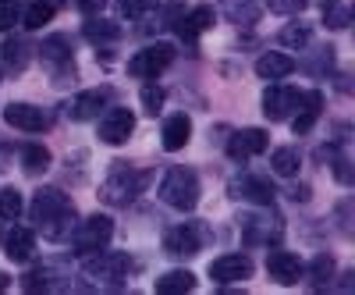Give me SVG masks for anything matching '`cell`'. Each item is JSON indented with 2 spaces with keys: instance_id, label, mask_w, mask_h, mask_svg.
<instances>
[{
  "instance_id": "cell-1",
  "label": "cell",
  "mask_w": 355,
  "mask_h": 295,
  "mask_svg": "<svg viewBox=\"0 0 355 295\" xmlns=\"http://www.w3.org/2000/svg\"><path fill=\"white\" fill-rule=\"evenodd\" d=\"M33 221L43 228L46 239L61 242L75 231V206L61 189H40L33 196Z\"/></svg>"
},
{
  "instance_id": "cell-2",
  "label": "cell",
  "mask_w": 355,
  "mask_h": 295,
  "mask_svg": "<svg viewBox=\"0 0 355 295\" xmlns=\"http://www.w3.org/2000/svg\"><path fill=\"white\" fill-rule=\"evenodd\" d=\"M146 182H150L146 171H135L128 164H114L110 174H107V182L100 185V199L110 203V206H128L146 189Z\"/></svg>"
},
{
  "instance_id": "cell-3",
  "label": "cell",
  "mask_w": 355,
  "mask_h": 295,
  "mask_svg": "<svg viewBox=\"0 0 355 295\" xmlns=\"http://www.w3.org/2000/svg\"><path fill=\"white\" fill-rule=\"evenodd\" d=\"M160 199L174 210H192L199 203V174L192 167H171L164 174V185H160Z\"/></svg>"
},
{
  "instance_id": "cell-4",
  "label": "cell",
  "mask_w": 355,
  "mask_h": 295,
  "mask_svg": "<svg viewBox=\"0 0 355 295\" xmlns=\"http://www.w3.org/2000/svg\"><path fill=\"white\" fill-rule=\"evenodd\" d=\"M206 239H210L206 224H202V221H189V224H178V228L167 231L164 249H167V256H174V260H189V256H196V253L206 246Z\"/></svg>"
},
{
  "instance_id": "cell-5",
  "label": "cell",
  "mask_w": 355,
  "mask_h": 295,
  "mask_svg": "<svg viewBox=\"0 0 355 295\" xmlns=\"http://www.w3.org/2000/svg\"><path fill=\"white\" fill-rule=\"evenodd\" d=\"M110 235H114V221L107 214H93L78 224V231L71 235V246H75L78 256H93L110 242Z\"/></svg>"
},
{
  "instance_id": "cell-6",
  "label": "cell",
  "mask_w": 355,
  "mask_h": 295,
  "mask_svg": "<svg viewBox=\"0 0 355 295\" xmlns=\"http://www.w3.org/2000/svg\"><path fill=\"white\" fill-rule=\"evenodd\" d=\"M242 235H245L249 246H270V242H281L284 224H281L277 214H270L266 206H259V210L242 217Z\"/></svg>"
},
{
  "instance_id": "cell-7",
  "label": "cell",
  "mask_w": 355,
  "mask_h": 295,
  "mask_svg": "<svg viewBox=\"0 0 355 295\" xmlns=\"http://www.w3.org/2000/svg\"><path fill=\"white\" fill-rule=\"evenodd\" d=\"M85 274L100 281V285H125V278L132 274V256L128 253H107V256H96L85 263Z\"/></svg>"
},
{
  "instance_id": "cell-8",
  "label": "cell",
  "mask_w": 355,
  "mask_h": 295,
  "mask_svg": "<svg viewBox=\"0 0 355 295\" xmlns=\"http://www.w3.org/2000/svg\"><path fill=\"white\" fill-rule=\"evenodd\" d=\"M174 61V47L171 43H153V47H146L139 50L132 61H128V71L135 78H157L160 71H167Z\"/></svg>"
},
{
  "instance_id": "cell-9",
  "label": "cell",
  "mask_w": 355,
  "mask_h": 295,
  "mask_svg": "<svg viewBox=\"0 0 355 295\" xmlns=\"http://www.w3.org/2000/svg\"><path fill=\"white\" fill-rule=\"evenodd\" d=\"M231 199H242V203H256V206H270L274 203V189L270 182H263L259 174H239L231 185H227Z\"/></svg>"
},
{
  "instance_id": "cell-10",
  "label": "cell",
  "mask_w": 355,
  "mask_h": 295,
  "mask_svg": "<svg viewBox=\"0 0 355 295\" xmlns=\"http://www.w3.org/2000/svg\"><path fill=\"white\" fill-rule=\"evenodd\" d=\"M4 121L18 132H46L50 128V114L33 107V103H8L4 107Z\"/></svg>"
},
{
  "instance_id": "cell-11",
  "label": "cell",
  "mask_w": 355,
  "mask_h": 295,
  "mask_svg": "<svg viewBox=\"0 0 355 295\" xmlns=\"http://www.w3.org/2000/svg\"><path fill=\"white\" fill-rule=\"evenodd\" d=\"M266 146H270V135H266L263 128H242V132H234L227 139V157L231 160H249V157L263 153Z\"/></svg>"
},
{
  "instance_id": "cell-12",
  "label": "cell",
  "mask_w": 355,
  "mask_h": 295,
  "mask_svg": "<svg viewBox=\"0 0 355 295\" xmlns=\"http://www.w3.org/2000/svg\"><path fill=\"white\" fill-rule=\"evenodd\" d=\"M249 274H252V263H249V256H242V253H227V256H220V260L210 263V278H214L217 285L245 281Z\"/></svg>"
},
{
  "instance_id": "cell-13",
  "label": "cell",
  "mask_w": 355,
  "mask_h": 295,
  "mask_svg": "<svg viewBox=\"0 0 355 295\" xmlns=\"http://www.w3.org/2000/svg\"><path fill=\"white\" fill-rule=\"evenodd\" d=\"M132 128H135V114L125 110V107H114L103 121H100V139L110 142V146H121V142L132 135Z\"/></svg>"
},
{
  "instance_id": "cell-14",
  "label": "cell",
  "mask_w": 355,
  "mask_h": 295,
  "mask_svg": "<svg viewBox=\"0 0 355 295\" xmlns=\"http://www.w3.org/2000/svg\"><path fill=\"white\" fill-rule=\"evenodd\" d=\"M110 90L103 85V90H85V93H78L71 103H68V114L75 117V121H93V117H100V110L110 103Z\"/></svg>"
},
{
  "instance_id": "cell-15",
  "label": "cell",
  "mask_w": 355,
  "mask_h": 295,
  "mask_svg": "<svg viewBox=\"0 0 355 295\" xmlns=\"http://www.w3.org/2000/svg\"><path fill=\"white\" fill-rule=\"evenodd\" d=\"M299 90H291V85H274V90L263 93V114L270 117V121H281V117H288L295 110V103H299Z\"/></svg>"
},
{
  "instance_id": "cell-16",
  "label": "cell",
  "mask_w": 355,
  "mask_h": 295,
  "mask_svg": "<svg viewBox=\"0 0 355 295\" xmlns=\"http://www.w3.org/2000/svg\"><path fill=\"white\" fill-rule=\"evenodd\" d=\"M266 274H270V281H277V285H295L306 274V267H302V260L295 253H270V260H266Z\"/></svg>"
},
{
  "instance_id": "cell-17",
  "label": "cell",
  "mask_w": 355,
  "mask_h": 295,
  "mask_svg": "<svg viewBox=\"0 0 355 295\" xmlns=\"http://www.w3.org/2000/svg\"><path fill=\"white\" fill-rule=\"evenodd\" d=\"M323 114V96L320 93H302L299 96V103H295V121H291V128H295V135H306V132H313V125H316V117Z\"/></svg>"
},
{
  "instance_id": "cell-18",
  "label": "cell",
  "mask_w": 355,
  "mask_h": 295,
  "mask_svg": "<svg viewBox=\"0 0 355 295\" xmlns=\"http://www.w3.org/2000/svg\"><path fill=\"white\" fill-rule=\"evenodd\" d=\"M40 57H43V65L50 68V71H61V68H71V40L68 36H50V40H43V50H40Z\"/></svg>"
},
{
  "instance_id": "cell-19",
  "label": "cell",
  "mask_w": 355,
  "mask_h": 295,
  "mask_svg": "<svg viewBox=\"0 0 355 295\" xmlns=\"http://www.w3.org/2000/svg\"><path fill=\"white\" fill-rule=\"evenodd\" d=\"M210 25H214V8H192V11H185L182 18L174 22V33L182 36V40H196Z\"/></svg>"
},
{
  "instance_id": "cell-20",
  "label": "cell",
  "mask_w": 355,
  "mask_h": 295,
  "mask_svg": "<svg viewBox=\"0 0 355 295\" xmlns=\"http://www.w3.org/2000/svg\"><path fill=\"white\" fill-rule=\"evenodd\" d=\"M4 249H8V256H11L15 263H28V260L36 256V235L28 231V228H11Z\"/></svg>"
},
{
  "instance_id": "cell-21",
  "label": "cell",
  "mask_w": 355,
  "mask_h": 295,
  "mask_svg": "<svg viewBox=\"0 0 355 295\" xmlns=\"http://www.w3.org/2000/svg\"><path fill=\"white\" fill-rule=\"evenodd\" d=\"M295 71V61H291V57L288 53H277V50H270V53H263L259 57V61H256V75L259 78H288Z\"/></svg>"
},
{
  "instance_id": "cell-22",
  "label": "cell",
  "mask_w": 355,
  "mask_h": 295,
  "mask_svg": "<svg viewBox=\"0 0 355 295\" xmlns=\"http://www.w3.org/2000/svg\"><path fill=\"white\" fill-rule=\"evenodd\" d=\"M192 139V121L185 114H174L164 121V150H182V146Z\"/></svg>"
},
{
  "instance_id": "cell-23",
  "label": "cell",
  "mask_w": 355,
  "mask_h": 295,
  "mask_svg": "<svg viewBox=\"0 0 355 295\" xmlns=\"http://www.w3.org/2000/svg\"><path fill=\"white\" fill-rule=\"evenodd\" d=\"M224 15L234 25H256L263 11H259L256 0H224Z\"/></svg>"
},
{
  "instance_id": "cell-24",
  "label": "cell",
  "mask_w": 355,
  "mask_h": 295,
  "mask_svg": "<svg viewBox=\"0 0 355 295\" xmlns=\"http://www.w3.org/2000/svg\"><path fill=\"white\" fill-rule=\"evenodd\" d=\"M82 33L93 43H114L117 36H121V28H117V22H107V18H89L82 25Z\"/></svg>"
},
{
  "instance_id": "cell-25",
  "label": "cell",
  "mask_w": 355,
  "mask_h": 295,
  "mask_svg": "<svg viewBox=\"0 0 355 295\" xmlns=\"http://www.w3.org/2000/svg\"><path fill=\"white\" fill-rule=\"evenodd\" d=\"M270 167L277 174H284V178H291V174H299L302 157H299V150H291V146H281V150H274V157H270Z\"/></svg>"
},
{
  "instance_id": "cell-26",
  "label": "cell",
  "mask_w": 355,
  "mask_h": 295,
  "mask_svg": "<svg viewBox=\"0 0 355 295\" xmlns=\"http://www.w3.org/2000/svg\"><path fill=\"white\" fill-rule=\"evenodd\" d=\"M192 288H196V274H189V271H171V274H164V278L157 281V292H160V295L192 292Z\"/></svg>"
},
{
  "instance_id": "cell-27",
  "label": "cell",
  "mask_w": 355,
  "mask_h": 295,
  "mask_svg": "<svg viewBox=\"0 0 355 295\" xmlns=\"http://www.w3.org/2000/svg\"><path fill=\"white\" fill-rule=\"evenodd\" d=\"M21 167L28 174H43L50 167V153H46V146H21Z\"/></svg>"
},
{
  "instance_id": "cell-28",
  "label": "cell",
  "mask_w": 355,
  "mask_h": 295,
  "mask_svg": "<svg viewBox=\"0 0 355 295\" xmlns=\"http://www.w3.org/2000/svg\"><path fill=\"white\" fill-rule=\"evenodd\" d=\"M309 36H313V28H309V22H291V25H284L281 28V43L284 47H291V50H299V47H309Z\"/></svg>"
},
{
  "instance_id": "cell-29",
  "label": "cell",
  "mask_w": 355,
  "mask_h": 295,
  "mask_svg": "<svg viewBox=\"0 0 355 295\" xmlns=\"http://www.w3.org/2000/svg\"><path fill=\"white\" fill-rule=\"evenodd\" d=\"M320 8H323V22H327V28H348L352 11H348L345 0H323Z\"/></svg>"
},
{
  "instance_id": "cell-30",
  "label": "cell",
  "mask_w": 355,
  "mask_h": 295,
  "mask_svg": "<svg viewBox=\"0 0 355 295\" xmlns=\"http://www.w3.org/2000/svg\"><path fill=\"white\" fill-rule=\"evenodd\" d=\"M53 0H36V4H28L25 8V15H21V22H25V28H43L50 18H53Z\"/></svg>"
},
{
  "instance_id": "cell-31",
  "label": "cell",
  "mask_w": 355,
  "mask_h": 295,
  "mask_svg": "<svg viewBox=\"0 0 355 295\" xmlns=\"http://www.w3.org/2000/svg\"><path fill=\"white\" fill-rule=\"evenodd\" d=\"M331 278H334V256L320 253V256L313 260V267H309V285H313V288H323Z\"/></svg>"
},
{
  "instance_id": "cell-32",
  "label": "cell",
  "mask_w": 355,
  "mask_h": 295,
  "mask_svg": "<svg viewBox=\"0 0 355 295\" xmlns=\"http://www.w3.org/2000/svg\"><path fill=\"white\" fill-rule=\"evenodd\" d=\"M25 57H28V47L21 43V40H8L4 43V65H8V71H21L25 68Z\"/></svg>"
},
{
  "instance_id": "cell-33",
  "label": "cell",
  "mask_w": 355,
  "mask_h": 295,
  "mask_svg": "<svg viewBox=\"0 0 355 295\" xmlns=\"http://www.w3.org/2000/svg\"><path fill=\"white\" fill-rule=\"evenodd\" d=\"M21 210H25L21 192L18 189H0V217L15 221V217H21Z\"/></svg>"
},
{
  "instance_id": "cell-34",
  "label": "cell",
  "mask_w": 355,
  "mask_h": 295,
  "mask_svg": "<svg viewBox=\"0 0 355 295\" xmlns=\"http://www.w3.org/2000/svg\"><path fill=\"white\" fill-rule=\"evenodd\" d=\"M117 8H121L125 18H142L146 11L157 8V0H117Z\"/></svg>"
},
{
  "instance_id": "cell-35",
  "label": "cell",
  "mask_w": 355,
  "mask_h": 295,
  "mask_svg": "<svg viewBox=\"0 0 355 295\" xmlns=\"http://www.w3.org/2000/svg\"><path fill=\"white\" fill-rule=\"evenodd\" d=\"M21 18V0H0V28H8Z\"/></svg>"
},
{
  "instance_id": "cell-36",
  "label": "cell",
  "mask_w": 355,
  "mask_h": 295,
  "mask_svg": "<svg viewBox=\"0 0 355 295\" xmlns=\"http://www.w3.org/2000/svg\"><path fill=\"white\" fill-rule=\"evenodd\" d=\"M142 107H146V114H157L164 107V90L160 85H146L142 90Z\"/></svg>"
},
{
  "instance_id": "cell-37",
  "label": "cell",
  "mask_w": 355,
  "mask_h": 295,
  "mask_svg": "<svg viewBox=\"0 0 355 295\" xmlns=\"http://www.w3.org/2000/svg\"><path fill=\"white\" fill-rule=\"evenodd\" d=\"M274 15H299L306 8V0H266Z\"/></svg>"
},
{
  "instance_id": "cell-38",
  "label": "cell",
  "mask_w": 355,
  "mask_h": 295,
  "mask_svg": "<svg viewBox=\"0 0 355 295\" xmlns=\"http://www.w3.org/2000/svg\"><path fill=\"white\" fill-rule=\"evenodd\" d=\"M331 57H334V50H331V47H320V50L313 53V65H309V71H313V75H323V61L331 65Z\"/></svg>"
},
{
  "instance_id": "cell-39",
  "label": "cell",
  "mask_w": 355,
  "mask_h": 295,
  "mask_svg": "<svg viewBox=\"0 0 355 295\" xmlns=\"http://www.w3.org/2000/svg\"><path fill=\"white\" fill-rule=\"evenodd\" d=\"M103 4H107V0H78V8H82L85 15H96Z\"/></svg>"
},
{
  "instance_id": "cell-40",
  "label": "cell",
  "mask_w": 355,
  "mask_h": 295,
  "mask_svg": "<svg viewBox=\"0 0 355 295\" xmlns=\"http://www.w3.org/2000/svg\"><path fill=\"white\" fill-rule=\"evenodd\" d=\"M8 285H11V278H8V274H0V292H4Z\"/></svg>"
}]
</instances>
